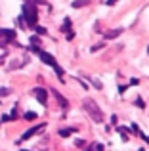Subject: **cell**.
Returning <instances> with one entry per match:
<instances>
[{
	"label": "cell",
	"mask_w": 149,
	"mask_h": 151,
	"mask_svg": "<svg viewBox=\"0 0 149 151\" xmlns=\"http://www.w3.org/2000/svg\"><path fill=\"white\" fill-rule=\"evenodd\" d=\"M42 128H44V124H37V126H33V128H29V130H27V132L21 136V140H19V142H25V140H29L31 136H34L37 132H40Z\"/></svg>",
	"instance_id": "cell-6"
},
{
	"label": "cell",
	"mask_w": 149,
	"mask_h": 151,
	"mask_svg": "<svg viewBox=\"0 0 149 151\" xmlns=\"http://www.w3.org/2000/svg\"><path fill=\"white\" fill-rule=\"evenodd\" d=\"M82 107H84V111L92 117V121H96V122H101L103 121V113H101V109H100V105H97L94 100H84L82 101Z\"/></svg>",
	"instance_id": "cell-1"
},
{
	"label": "cell",
	"mask_w": 149,
	"mask_h": 151,
	"mask_svg": "<svg viewBox=\"0 0 149 151\" xmlns=\"http://www.w3.org/2000/svg\"><path fill=\"white\" fill-rule=\"evenodd\" d=\"M115 2H119V0H107V6H113Z\"/></svg>",
	"instance_id": "cell-16"
},
{
	"label": "cell",
	"mask_w": 149,
	"mask_h": 151,
	"mask_svg": "<svg viewBox=\"0 0 149 151\" xmlns=\"http://www.w3.org/2000/svg\"><path fill=\"white\" fill-rule=\"evenodd\" d=\"M136 105H138V107H145V105H143V101L140 100V98H138V101H136Z\"/></svg>",
	"instance_id": "cell-14"
},
{
	"label": "cell",
	"mask_w": 149,
	"mask_h": 151,
	"mask_svg": "<svg viewBox=\"0 0 149 151\" xmlns=\"http://www.w3.org/2000/svg\"><path fill=\"white\" fill-rule=\"evenodd\" d=\"M96 151H103V145H101V144H96Z\"/></svg>",
	"instance_id": "cell-15"
},
{
	"label": "cell",
	"mask_w": 149,
	"mask_h": 151,
	"mask_svg": "<svg viewBox=\"0 0 149 151\" xmlns=\"http://www.w3.org/2000/svg\"><path fill=\"white\" fill-rule=\"evenodd\" d=\"M23 17H25V21L29 23L31 27L37 25V8L33 6V4H25L23 6Z\"/></svg>",
	"instance_id": "cell-2"
},
{
	"label": "cell",
	"mask_w": 149,
	"mask_h": 151,
	"mask_svg": "<svg viewBox=\"0 0 149 151\" xmlns=\"http://www.w3.org/2000/svg\"><path fill=\"white\" fill-rule=\"evenodd\" d=\"M25 119H27V121H33V119H37V113L29 111V113H25Z\"/></svg>",
	"instance_id": "cell-11"
},
{
	"label": "cell",
	"mask_w": 149,
	"mask_h": 151,
	"mask_svg": "<svg viewBox=\"0 0 149 151\" xmlns=\"http://www.w3.org/2000/svg\"><path fill=\"white\" fill-rule=\"evenodd\" d=\"M33 94H34V98H37L42 105H46V101H48V92H46L44 88H34Z\"/></svg>",
	"instance_id": "cell-5"
},
{
	"label": "cell",
	"mask_w": 149,
	"mask_h": 151,
	"mask_svg": "<svg viewBox=\"0 0 149 151\" xmlns=\"http://www.w3.org/2000/svg\"><path fill=\"white\" fill-rule=\"evenodd\" d=\"M52 94L57 98V101H59V105H61V107H67V105H69V103H67V100H65V98L61 96V94L57 92V90H52Z\"/></svg>",
	"instance_id": "cell-7"
},
{
	"label": "cell",
	"mask_w": 149,
	"mask_h": 151,
	"mask_svg": "<svg viewBox=\"0 0 149 151\" xmlns=\"http://www.w3.org/2000/svg\"><path fill=\"white\" fill-rule=\"evenodd\" d=\"M86 151H92V149H90V147H88V149H86Z\"/></svg>",
	"instance_id": "cell-17"
},
{
	"label": "cell",
	"mask_w": 149,
	"mask_h": 151,
	"mask_svg": "<svg viewBox=\"0 0 149 151\" xmlns=\"http://www.w3.org/2000/svg\"><path fill=\"white\" fill-rule=\"evenodd\" d=\"M65 25H63V31H67V29H71V19H65Z\"/></svg>",
	"instance_id": "cell-12"
},
{
	"label": "cell",
	"mask_w": 149,
	"mask_h": 151,
	"mask_svg": "<svg viewBox=\"0 0 149 151\" xmlns=\"http://www.w3.org/2000/svg\"><path fill=\"white\" fill-rule=\"evenodd\" d=\"M15 38V31H10V29H0V44H6V42H14Z\"/></svg>",
	"instance_id": "cell-4"
},
{
	"label": "cell",
	"mask_w": 149,
	"mask_h": 151,
	"mask_svg": "<svg viewBox=\"0 0 149 151\" xmlns=\"http://www.w3.org/2000/svg\"><path fill=\"white\" fill-rule=\"evenodd\" d=\"M73 132H77V130H74V128H61L59 130V136L61 138H67V136H71Z\"/></svg>",
	"instance_id": "cell-8"
},
{
	"label": "cell",
	"mask_w": 149,
	"mask_h": 151,
	"mask_svg": "<svg viewBox=\"0 0 149 151\" xmlns=\"http://www.w3.org/2000/svg\"><path fill=\"white\" fill-rule=\"evenodd\" d=\"M8 94H10V88H0V96H8Z\"/></svg>",
	"instance_id": "cell-13"
},
{
	"label": "cell",
	"mask_w": 149,
	"mask_h": 151,
	"mask_svg": "<svg viewBox=\"0 0 149 151\" xmlns=\"http://www.w3.org/2000/svg\"><path fill=\"white\" fill-rule=\"evenodd\" d=\"M38 55H40V59H42L44 63H48L50 67H54V69H56V73H57V77H59V78L63 77V69L57 65V61H56V59H54L50 54H46V52H40V50H38Z\"/></svg>",
	"instance_id": "cell-3"
},
{
	"label": "cell",
	"mask_w": 149,
	"mask_h": 151,
	"mask_svg": "<svg viewBox=\"0 0 149 151\" xmlns=\"http://www.w3.org/2000/svg\"><path fill=\"white\" fill-rule=\"evenodd\" d=\"M86 4H88V0H74L73 8H82V6H86Z\"/></svg>",
	"instance_id": "cell-9"
},
{
	"label": "cell",
	"mask_w": 149,
	"mask_h": 151,
	"mask_svg": "<svg viewBox=\"0 0 149 151\" xmlns=\"http://www.w3.org/2000/svg\"><path fill=\"white\" fill-rule=\"evenodd\" d=\"M147 54H149V46H147Z\"/></svg>",
	"instance_id": "cell-18"
},
{
	"label": "cell",
	"mask_w": 149,
	"mask_h": 151,
	"mask_svg": "<svg viewBox=\"0 0 149 151\" xmlns=\"http://www.w3.org/2000/svg\"><path fill=\"white\" fill-rule=\"evenodd\" d=\"M120 35V29H117V31H109L107 35H105V38H115V37H119Z\"/></svg>",
	"instance_id": "cell-10"
}]
</instances>
